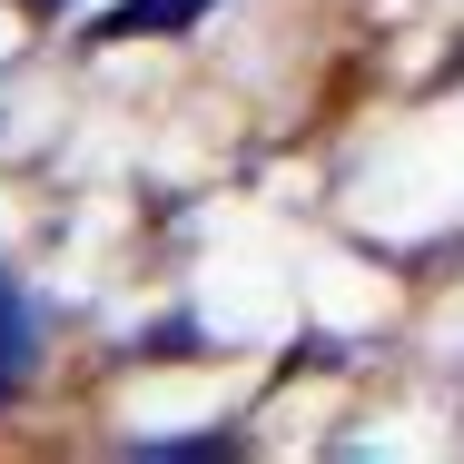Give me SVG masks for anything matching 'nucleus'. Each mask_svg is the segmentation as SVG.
Wrapping results in <instances>:
<instances>
[{
  "label": "nucleus",
  "instance_id": "f257e3e1",
  "mask_svg": "<svg viewBox=\"0 0 464 464\" xmlns=\"http://www.w3.org/2000/svg\"><path fill=\"white\" fill-rule=\"evenodd\" d=\"M208 0H119L109 20H99V40H159V30H188Z\"/></svg>",
  "mask_w": 464,
  "mask_h": 464
},
{
  "label": "nucleus",
  "instance_id": "f03ea898",
  "mask_svg": "<svg viewBox=\"0 0 464 464\" xmlns=\"http://www.w3.org/2000/svg\"><path fill=\"white\" fill-rule=\"evenodd\" d=\"M30 375V306H20V286L0 277V395Z\"/></svg>",
  "mask_w": 464,
  "mask_h": 464
},
{
  "label": "nucleus",
  "instance_id": "7ed1b4c3",
  "mask_svg": "<svg viewBox=\"0 0 464 464\" xmlns=\"http://www.w3.org/2000/svg\"><path fill=\"white\" fill-rule=\"evenodd\" d=\"M20 10H40V20H50V10H60V0H20Z\"/></svg>",
  "mask_w": 464,
  "mask_h": 464
}]
</instances>
